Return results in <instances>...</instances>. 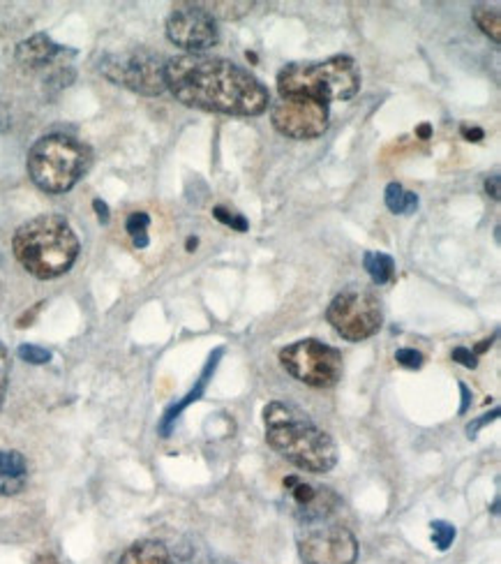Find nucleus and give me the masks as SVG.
Returning a JSON list of instances; mask_svg holds the SVG:
<instances>
[{"instance_id":"24","label":"nucleus","mask_w":501,"mask_h":564,"mask_svg":"<svg viewBox=\"0 0 501 564\" xmlns=\"http://www.w3.org/2000/svg\"><path fill=\"white\" fill-rule=\"evenodd\" d=\"M213 218L220 220L222 224H227V227L236 229V232H248V220L243 218L241 213H233V211L224 209V206H215L213 209Z\"/></svg>"},{"instance_id":"22","label":"nucleus","mask_w":501,"mask_h":564,"mask_svg":"<svg viewBox=\"0 0 501 564\" xmlns=\"http://www.w3.org/2000/svg\"><path fill=\"white\" fill-rule=\"evenodd\" d=\"M432 528V541H435V546L439 550H448L453 546V541H456V525L451 523H446V520H435V523L430 525Z\"/></svg>"},{"instance_id":"5","label":"nucleus","mask_w":501,"mask_h":564,"mask_svg":"<svg viewBox=\"0 0 501 564\" xmlns=\"http://www.w3.org/2000/svg\"><path fill=\"white\" fill-rule=\"evenodd\" d=\"M91 148L70 134H46L28 153L33 183L49 194H63L82 181L91 167Z\"/></svg>"},{"instance_id":"31","label":"nucleus","mask_w":501,"mask_h":564,"mask_svg":"<svg viewBox=\"0 0 501 564\" xmlns=\"http://www.w3.org/2000/svg\"><path fill=\"white\" fill-rule=\"evenodd\" d=\"M462 137H467V142H481L483 137H486V133H483L481 127H462Z\"/></svg>"},{"instance_id":"10","label":"nucleus","mask_w":501,"mask_h":564,"mask_svg":"<svg viewBox=\"0 0 501 564\" xmlns=\"http://www.w3.org/2000/svg\"><path fill=\"white\" fill-rule=\"evenodd\" d=\"M270 121L289 139H317L329 130V104L308 97H280L270 107Z\"/></svg>"},{"instance_id":"1","label":"nucleus","mask_w":501,"mask_h":564,"mask_svg":"<svg viewBox=\"0 0 501 564\" xmlns=\"http://www.w3.org/2000/svg\"><path fill=\"white\" fill-rule=\"evenodd\" d=\"M164 82L178 102L203 112L259 116L269 109V88L245 67L218 56L185 54L164 63Z\"/></svg>"},{"instance_id":"19","label":"nucleus","mask_w":501,"mask_h":564,"mask_svg":"<svg viewBox=\"0 0 501 564\" xmlns=\"http://www.w3.org/2000/svg\"><path fill=\"white\" fill-rule=\"evenodd\" d=\"M201 7L208 12V15L213 16V19L236 21L241 19V16L248 15V12L254 7V3H248V0H243V3H220V0H215V3H201Z\"/></svg>"},{"instance_id":"4","label":"nucleus","mask_w":501,"mask_h":564,"mask_svg":"<svg viewBox=\"0 0 501 564\" xmlns=\"http://www.w3.org/2000/svg\"><path fill=\"white\" fill-rule=\"evenodd\" d=\"M280 97H308L319 102L351 100L360 91L354 58L333 56L319 63H291L278 74Z\"/></svg>"},{"instance_id":"32","label":"nucleus","mask_w":501,"mask_h":564,"mask_svg":"<svg viewBox=\"0 0 501 564\" xmlns=\"http://www.w3.org/2000/svg\"><path fill=\"white\" fill-rule=\"evenodd\" d=\"M460 391H462V405H460V414H465L469 410V402H471V393L467 384H460Z\"/></svg>"},{"instance_id":"15","label":"nucleus","mask_w":501,"mask_h":564,"mask_svg":"<svg viewBox=\"0 0 501 564\" xmlns=\"http://www.w3.org/2000/svg\"><path fill=\"white\" fill-rule=\"evenodd\" d=\"M28 465L19 451L0 449V495H16L25 486Z\"/></svg>"},{"instance_id":"13","label":"nucleus","mask_w":501,"mask_h":564,"mask_svg":"<svg viewBox=\"0 0 501 564\" xmlns=\"http://www.w3.org/2000/svg\"><path fill=\"white\" fill-rule=\"evenodd\" d=\"M222 354H224V347H218V350H215L213 354L208 356V361H206V366H203L201 377H199V380H197V384H194V387L190 389V391L185 393V396H182L181 401L173 402V405L169 407L167 412H164L162 421H160V432H162V438H169V432H172L173 423H176V419L181 417L182 410H188V407L192 405V402L201 401L203 393H206V389H208V381H211V377H213L215 371H218V363H220V359H222Z\"/></svg>"},{"instance_id":"26","label":"nucleus","mask_w":501,"mask_h":564,"mask_svg":"<svg viewBox=\"0 0 501 564\" xmlns=\"http://www.w3.org/2000/svg\"><path fill=\"white\" fill-rule=\"evenodd\" d=\"M7 381H10V354H7L5 345L0 342V407H3V401H5Z\"/></svg>"},{"instance_id":"16","label":"nucleus","mask_w":501,"mask_h":564,"mask_svg":"<svg viewBox=\"0 0 501 564\" xmlns=\"http://www.w3.org/2000/svg\"><path fill=\"white\" fill-rule=\"evenodd\" d=\"M116 564H172V555L162 541L143 539L132 544Z\"/></svg>"},{"instance_id":"20","label":"nucleus","mask_w":501,"mask_h":564,"mask_svg":"<svg viewBox=\"0 0 501 564\" xmlns=\"http://www.w3.org/2000/svg\"><path fill=\"white\" fill-rule=\"evenodd\" d=\"M474 21H476V25L481 28L483 33H486L487 37H490L492 42H496L499 45L501 42V15L499 10H495V7H476L474 10Z\"/></svg>"},{"instance_id":"23","label":"nucleus","mask_w":501,"mask_h":564,"mask_svg":"<svg viewBox=\"0 0 501 564\" xmlns=\"http://www.w3.org/2000/svg\"><path fill=\"white\" fill-rule=\"evenodd\" d=\"M21 361L31 363V366H44L51 361V351L40 345H21L19 347Z\"/></svg>"},{"instance_id":"14","label":"nucleus","mask_w":501,"mask_h":564,"mask_svg":"<svg viewBox=\"0 0 501 564\" xmlns=\"http://www.w3.org/2000/svg\"><path fill=\"white\" fill-rule=\"evenodd\" d=\"M61 51V45H56L44 33H37V35L28 37V40H24L16 46V61L25 67H42L54 61Z\"/></svg>"},{"instance_id":"36","label":"nucleus","mask_w":501,"mask_h":564,"mask_svg":"<svg viewBox=\"0 0 501 564\" xmlns=\"http://www.w3.org/2000/svg\"><path fill=\"white\" fill-rule=\"evenodd\" d=\"M197 243H199L197 239H188V243H185V245H188V252H194V248H197Z\"/></svg>"},{"instance_id":"17","label":"nucleus","mask_w":501,"mask_h":564,"mask_svg":"<svg viewBox=\"0 0 501 564\" xmlns=\"http://www.w3.org/2000/svg\"><path fill=\"white\" fill-rule=\"evenodd\" d=\"M363 266L375 285H386V282H390L395 278V262L386 252H372V250H368L363 254Z\"/></svg>"},{"instance_id":"33","label":"nucleus","mask_w":501,"mask_h":564,"mask_svg":"<svg viewBox=\"0 0 501 564\" xmlns=\"http://www.w3.org/2000/svg\"><path fill=\"white\" fill-rule=\"evenodd\" d=\"M416 134H418L420 139H430V134H432V127H430V123H423V125L416 127Z\"/></svg>"},{"instance_id":"34","label":"nucleus","mask_w":501,"mask_h":564,"mask_svg":"<svg viewBox=\"0 0 501 564\" xmlns=\"http://www.w3.org/2000/svg\"><path fill=\"white\" fill-rule=\"evenodd\" d=\"M35 564H58V559L54 558V555H40V558L35 559Z\"/></svg>"},{"instance_id":"21","label":"nucleus","mask_w":501,"mask_h":564,"mask_svg":"<svg viewBox=\"0 0 501 564\" xmlns=\"http://www.w3.org/2000/svg\"><path fill=\"white\" fill-rule=\"evenodd\" d=\"M148 224H151V215L143 213V211H137V213H132L130 218H127L125 223V229H127V234L132 236V241H134V248H148V243H151V239H148Z\"/></svg>"},{"instance_id":"29","label":"nucleus","mask_w":501,"mask_h":564,"mask_svg":"<svg viewBox=\"0 0 501 564\" xmlns=\"http://www.w3.org/2000/svg\"><path fill=\"white\" fill-rule=\"evenodd\" d=\"M499 183H501L499 173H495V176H490V178H487V181H486V193L490 194V197L495 199V202H499V194H501Z\"/></svg>"},{"instance_id":"9","label":"nucleus","mask_w":501,"mask_h":564,"mask_svg":"<svg viewBox=\"0 0 501 564\" xmlns=\"http://www.w3.org/2000/svg\"><path fill=\"white\" fill-rule=\"evenodd\" d=\"M326 320L345 341L360 342L372 338L381 329L384 312L379 299L372 292L351 287L330 301Z\"/></svg>"},{"instance_id":"12","label":"nucleus","mask_w":501,"mask_h":564,"mask_svg":"<svg viewBox=\"0 0 501 564\" xmlns=\"http://www.w3.org/2000/svg\"><path fill=\"white\" fill-rule=\"evenodd\" d=\"M284 490H287L289 502L294 507V514L300 523L333 519L335 511L342 507V500L333 489L299 477L284 479Z\"/></svg>"},{"instance_id":"18","label":"nucleus","mask_w":501,"mask_h":564,"mask_svg":"<svg viewBox=\"0 0 501 564\" xmlns=\"http://www.w3.org/2000/svg\"><path fill=\"white\" fill-rule=\"evenodd\" d=\"M384 199H386V206H388L393 213L411 215L416 209H418V194L409 193V190L402 188L400 183L386 185Z\"/></svg>"},{"instance_id":"3","label":"nucleus","mask_w":501,"mask_h":564,"mask_svg":"<svg viewBox=\"0 0 501 564\" xmlns=\"http://www.w3.org/2000/svg\"><path fill=\"white\" fill-rule=\"evenodd\" d=\"M12 250L21 266L37 280H54L74 266L82 243L61 215H37L15 232Z\"/></svg>"},{"instance_id":"30","label":"nucleus","mask_w":501,"mask_h":564,"mask_svg":"<svg viewBox=\"0 0 501 564\" xmlns=\"http://www.w3.org/2000/svg\"><path fill=\"white\" fill-rule=\"evenodd\" d=\"M93 209H95L97 218H100L102 224L109 223V206H107V203L102 202V199H95V202H93Z\"/></svg>"},{"instance_id":"28","label":"nucleus","mask_w":501,"mask_h":564,"mask_svg":"<svg viewBox=\"0 0 501 564\" xmlns=\"http://www.w3.org/2000/svg\"><path fill=\"white\" fill-rule=\"evenodd\" d=\"M496 417H499V410H492V414H486V417H483V419H476V421H474V423H469V426H467V432H469V438H476L478 428H483V426H486V423L495 421Z\"/></svg>"},{"instance_id":"35","label":"nucleus","mask_w":501,"mask_h":564,"mask_svg":"<svg viewBox=\"0 0 501 564\" xmlns=\"http://www.w3.org/2000/svg\"><path fill=\"white\" fill-rule=\"evenodd\" d=\"M490 345H492V341H483V342H481V345H478V347H476V351H474V354H483V351H486V350H487V347H490Z\"/></svg>"},{"instance_id":"2","label":"nucleus","mask_w":501,"mask_h":564,"mask_svg":"<svg viewBox=\"0 0 501 564\" xmlns=\"http://www.w3.org/2000/svg\"><path fill=\"white\" fill-rule=\"evenodd\" d=\"M263 426L270 449L303 472L326 474L338 463L333 438L300 407L282 401L269 402L263 407Z\"/></svg>"},{"instance_id":"8","label":"nucleus","mask_w":501,"mask_h":564,"mask_svg":"<svg viewBox=\"0 0 501 564\" xmlns=\"http://www.w3.org/2000/svg\"><path fill=\"white\" fill-rule=\"evenodd\" d=\"M296 541L305 564H354L359 558V541L351 529L333 519L300 523Z\"/></svg>"},{"instance_id":"7","label":"nucleus","mask_w":501,"mask_h":564,"mask_svg":"<svg viewBox=\"0 0 501 564\" xmlns=\"http://www.w3.org/2000/svg\"><path fill=\"white\" fill-rule=\"evenodd\" d=\"M97 70L112 84L139 93V95H160L167 91L164 61L152 51L130 49L107 54L97 63Z\"/></svg>"},{"instance_id":"11","label":"nucleus","mask_w":501,"mask_h":564,"mask_svg":"<svg viewBox=\"0 0 501 564\" xmlns=\"http://www.w3.org/2000/svg\"><path fill=\"white\" fill-rule=\"evenodd\" d=\"M167 37L176 46L185 51H206L220 42L218 24L201 3H185V5L173 7V12L167 19Z\"/></svg>"},{"instance_id":"6","label":"nucleus","mask_w":501,"mask_h":564,"mask_svg":"<svg viewBox=\"0 0 501 564\" xmlns=\"http://www.w3.org/2000/svg\"><path fill=\"white\" fill-rule=\"evenodd\" d=\"M280 363L294 380L314 389L335 387L345 372V359L339 350L314 338L284 347L280 351Z\"/></svg>"},{"instance_id":"27","label":"nucleus","mask_w":501,"mask_h":564,"mask_svg":"<svg viewBox=\"0 0 501 564\" xmlns=\"http://www.w3.org/2000/svg\"><path fill=\"white\" fill-rule=\"evenodd\" d=\"M453 361L462 363L465 368H476L478 356L471 350H467V347H456V350H453Z\"/></svg>"},{"instance_id":"25","label":"nucleus","mask_w":501,"mask_h":564,"mask_svg":"<svg viewBox=\"0 0 501 564\" xmlns=\"http://www.w3.org/2000/svg\"><path fill=\"white\" fill-rule=\"evenodd\" d=\"M395 361L400 363V366H405V368H411V371H418L426 359H423V354H420V351L405 347V350L395 351Z\"/></svg>"}]
</instances>
